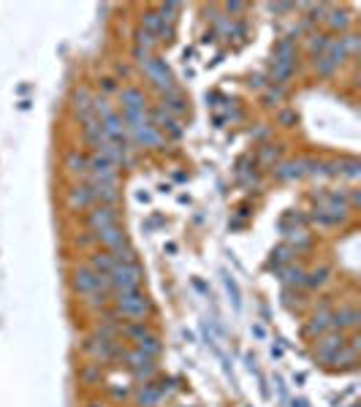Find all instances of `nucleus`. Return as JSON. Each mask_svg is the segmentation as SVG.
Returning <instances> with one entry per match:
<instances>
[{
  "label": "nucleus",
  "mask_w": 361,
  "mask_h": 407,
  "mask_svg": "<svg viewBox=\"0 0 361 407\" xmlns=\"http://www.w3.org/2000/svg\"><path fill=\"white\" fill-rule=\"evenodd\" d=\"M112 313L123 323H134V320H147L152 315V302L147 299V293L134 291V293H120L112 299Z\"/></svg>",
  "instance_id": "obj_1"
},
{
  "label": "nucleus",
  "mask_w": 361,
  "mask_h": 407,
  "mask_svg": "<svg viewBox=\"0 0 361 407\" xmlns=\"http://www.w3.org/2000/svg\"><path fill=\"white\" fill-rule=\"evenodd\" d=\"M71 291L79 296V299H90L92 293L98 291H106L112 293V282H109V274H95L87 264H79L71 269V280H68Z\"/></svg>",
  "instance_id": "obj_2"
},
{
  "label": "nucleus",
  "mask_w": 361,
  "mask_h": 407,
  "mask_svg": "<svg viewBox=\"0 0 361 407\" xmlns=\"http://www.w3.org/2000/svg\"><path fill=\"white\" fill-rule=\"evenodd\" d=\"M109 282H112V296H120V293H134L141 291V282H144V269L136 264H117L112 274H109Z\"/></svg>",
  "instance_id": "obj_3"
},
{
  "label": "nucleus",
  "mask_w": 361,
  "mask_h": 407,
  "mask_svg": "<svg viewBox=\"0 0 361 407\" xmlns=\"http://www.w3.org/2000/svg\"><path fill=\"white\" fill-rule=\"evenodd\" d=\"M85 226L87 231H103L112 226H123V212L120 207H106V204H95L85 212Z\"/></svg>",
  "instance_id": "obj_4"
},
{
  "label": "nucleus",
  "mask_w": 361,
  "mask_h": 407,
  "mask_svg": "<svg viewBox=\"0 0 361 407\" xmlns=\"http://www.w3.org/2000/svg\"><path fill=\"white\" fill-rule=\"evenodd\" d=\"M125 128H128V134L134 138V144H138V147H149V149H161L163 147V134L149 123V117L136 120V123L125 125Z\"/></svg>",
  "instance_id": "obj_5"
},
{
  "label": "nucleus",
  "mask_w": 361,
  "mask_h": 407,
  "mask_svg": "<svg viewBox=\"0 0 361 407\" xmlns=\"http://www.w3.org/2000/svg\"><path fill=\"white\" fill-rule=\"evenodd\" d=\"M123 362H125V366L134 372L136 380L149 383V380L158 375V364H155V359H149L147 353H141V351H136V348H128V351H125Z\"/></svg>",
  "instance_id": "obj_6"
},
{
  "label": "nucleus",
  "mask_w": 361,
  "mask_h": 407,
  "mask_svg": "<svg viewBox=\"0 0 361 407\" xmlns=\"http://www.w3.org/2000/svg\"><path fill=\"white\" fill-rule=\"evenodd\" d=\"M141 71H144V76L152 82V87H158L163 95H166V92H172V90H177V87H174V76H172V71H169L166 60L152 57L147 65H141Z\"/></svg>",
  "instance_id": "obj_7"
},
{
  "label": "nucleus",
  "mask_w": 361,
  "mask_h": 407,
  "mask_svg": "<svg viewBox=\"0 0 361 407\" xmlns=\"http://www.w3.org/2000/svg\"><path fill=\"white\" fill-rule=\"evenodd\" d=\"M342 345H345V334H340V331H326L323 337H318V345H316V356L318 362L323 364H331L334 362V356L342 351Z\"/></svg>",
  "instance_id": "obj_8"
},
{
  "label": "nucleus",
  "mask_w": 361,
  "mask_h": 407,
  "mask_svg": "<svg viewBox=\"0 0 361 407\" xmlns=\"http://www.w3.org/2000/svg\"><path fill=\"white\" fill-rule=\"evenodd\" d=\"M65 204L71 212H87L90 207H95V196L87 182H76L65 190Z\"/></svg>",
  "instance_id": "obj_9"
},
{
  "label": "nucleus",
  "mask_w": 361,
  "mask_h": 407,
  "mask_svg": "<svg viewBox=\"0 0 361 407\" xmlns=\"http://www.w3.org/2000/svg\"><path fill=\"white\" fill-rule=\"evenodd\" d=\"M95 242L101 250H117L123 244H128V233L123 226H112V228H103V231H95Z\"/></svg>",
  "instance_id": "obj_10"
},
{
  "label": "nucleus",
  "mask_w": 361,
  "mask_h": 407,
  "mask_svg": "<svg viewBox=\"0 0 361 407\" xmlns=\"http://www.w3.org/2000/svg\"><path fill=\"white\" fill-rule=\"evenodd\" d=\"M87 166H90V158L79 149H68L65 158H63V169L65 174L76 177V180H87Z\"/></svg>",
  "instance_id": "obj_11"
},
{
  "label": "nucleus",
  "mask_w": 361,
  "mask_h": 407,
  "mask_svg": "<svg viewBox=\"0 0 361 407\" xmlns=\"http://www.w3.org/2000/svg\"><path fill=\"white\" fill-rule=\"evenodd\" d=\"M361 320V313L356 307H340L337 313H331V328L345 334V331H356Z\"/></svg>",
  "instance_id": "obj_12"
},
{
  "label": "nucleus",
  "mask_w": 361,
  "mask_h": 407,
  "mask_svg": "<svg viewBox=\"0 0 361 407\" xmlns=\"http://www.w3.org/2000/svg\"><path fill=\"white\" fill-rule=\"evenodd\" d=\"M92 95L85 85H79L76 90L71 92V106H74V112H76V117L82 120V123H87V120H92Z\"/></svg>",
  "instance_id": "obj_13"
},
{
  "label": "nucleus",
  "mask_w": 361,
  "mask_h": 407,
  "mask_svg": "<svg viewBox=\"0 0 361 407\" xmlns=\"http://www.w3.org/2000/svg\"><path fill=\"white\" fill-rule=\"evenodd\" d=\"M149 123H152V125H155V128H158L161 134H169L172 138H180V136H182L180 123H177V120H174L172 114H166V112H163L161 106H158V109H155V112L149 114Z\"/></svg>",
  "instance_id": "obj_14"
},
{
  "label": "nucleus",
  "mask_w": 361,
  "mask_h": 407,
  "mask_svg": "<svg viewBox=\"0 0 361 407\" xmlns=\"http://www.w3.org/2000/svg\"><path fill=\"white\" fill-rule=\"evenodd\" d=\"M326 331H331V313H329L326 307H320V310L313 313V317L307 320L305 334H307V337H323Z\"/></svg>",
  "instance_id": "obj_15"
},
{
  "label": "nucleus",
  "mask_w": 361,
  "mask_h": 407,
  "mask_svg": "<svg viewBox=\"0 0 361 407\" xmlns=\"http://www.w3.org/2000/svg\"><path fill=\"white\" fill-rule=\"evenodd\" d=\"M134 402L138 407H158L161 402H163V394H161V388L149 380V383L138 386V391L134 394Z\"/></svg>",
  "instance_id": "obj_16"
},
{
  "label": "nucleus",
  "mask_w": 361,
  "mask_h": 407,
  "mask_svg": "<svg viewBox=\"0 0 361 407\" xmlns=\"http://www.w3.org/2000/svg\"><path fill=\"white\" fill-rule=\"evenodd\" d=\"M87 267H90L95 274H112V269L117 267V261L112 258L109 250H92L87 255Z\"/></svg>",
  "instance_id": "obj_17"
},
{
  "label": "nucleus",
  "mask_w": 361,
  "mask_h": 407,
  "mask_svg": "<svg viewBox=\"0 0 361 407\" xmlns=\"http://www.w3.org/2000/svg\"><path fill=\"white\" fill-rule=\"evenodd\" d=\"M302 174H307V163L305 160H288V163H282V166L274 169V177L282 182L299 180Z\"/></svg>",
  "instance_id": "obj_18"
},
{
  "label": "nucleus",
  "mask_w": 361,
  "mask_h": 407,
  "mask_svg": "<svg viewBox=\"0 0 361 407\" xmlns=\"http://www.w3.org/2000/svg\"><path fill=\"white\" fill-rule=\"evenodd\" d=\"M134 348H136V351H141V353H147L149 359H158V356H161V351H163V345H161V337H158L155 331H149L144 340H138Z\"/></svg>",
  "instance_id": "obj_19"
},
{
  "label": "nucleus",
  "mask_w": 361,
  "mask_h": 407,
  "mask_svg": "<svg viewBox=\"0 0 361 407\" xmlns=\"http://www.w3.org/2000/svg\"><path fill=\"white\" fill-rule=\"evenodd\" d=\"M161 109L166 112V114H185L187 112V103H185V98H182L177 90H172V92H166L163 95V103H161Z\"/></svg>",
  "instance_id": "obj_20"
},
{
  "label": "nucleus",
  "mask_w": 361,
  "mask_h": 407,
  "mask_svg": "<svg viewBox=\"0 0 361 407\" xmlns=\"http://www.w3.org/2000/svg\"><path fill=\"white\" fill-rule=\"evenodd\" d=\"M152 328H149V323L147 320H134V323H123V337L125 340H131V342H138V340H144L147 334H149Z\"/></svg>",
  "instance_id": "obj_21"
},
{
  "label": "nucleus",
  "mask_w": 361,
  "mask_h": 407,
  "mask_svg": "<svg viewBox=\"0 0 361 407\" xmlns=\"http://www.w3.org/2000/svg\"><path fill=\"white\" fill-rule=\"evenodd\" d=\"M79 380L85 383V386H101V364H85L82 369H79Z\"/></svg>",
  "instance_id": "obj_22"
},
{
  "label": "nucleus",
  "mask_w": 361,
  "mask_h": 407,
  "mask_svg": "<svg viewBox=\"0 0 361 407\" xmlns=\"http://www.w3.org/2000/svg\"><path fill=\"white\" fill-rule=\"evenodd\" d=\"M161 28H163L161 14H158V11H144V17H141V30H147V33H152V36L158 39Z\"/></svg>",
  "instance_id": "obj_23"
},
{
  "label": "nucleus",
  "mask_w": 361,
  "mask_h": 407,
  "mask_svg": "<svg viewBox=\"0 0 361 407\" xmlns=\"http://www.w3.org/2000/svg\"><path fill=\"white\" fill-rule=\"evenodd\" d=\"M112 258H114L117 264H136V250H134V244L128 242V244H123V247L112 250Z\"/></svg>",
  "instance_id": "obj_24"
},
{
  "label": "nucleus",
  "mask_w": 361,
  "mask_h": 407,
  "mask_svg": "<svg viewBox=\"0 0 361 407\" xmlns=\"http://www.w3.org/2000/svg\"><path fill=\"white\" fill-rule=\"evenodd\" d=\"M329 267H320V269H313L310 274H305V285L307 288H318V285H323L326 280H329Z\"/></svg>",
  "instance_id": "obj_25"
},
{
  "label": "nucleus",
  "mask_w": 361,
  "mask_h": 407,
  "mask_svg": "<svg viewBox=\"0 0 361 407\" xmlns=\"http://www.w3.org/2000/svg\"><path fill=\"white\" fill-rule=\"evenodd\" d=\"M305 274L307 271L302 267H288V269H282V280H285V285H305Z\"/></svg>",
  "instance_id": "obj_26"
},
{
  "label": "nucleus",
  "mask_w": 361,
  "mask_h": 407,
  "mask_svg": "<svg viewBox=\"0 0 361 407\" xmlns=\"http://www.w3.org/2000/svg\"><path fill=\"white\" fill-rule=\"evenodd\" d=\"M136 46H138V49L152 52V49L158 46V39H155L152 33H147V30H141V28H138V30H136Z\"/></svg>",
  "instance_id": "obj_27"
},
{
  "label": "nucleus",
  "mask_w": 361,
  "mask_h": 407,
  "mask_svg": "<svg viewBox=\"0 0 361 407\" xmlns=\"http://www.w3.org/2000/svg\"><path fill=\"white\" fill-rule=\"evenodd\" d=\"M329 25H331L334 30H342V28H348V25H351V17H348L345 11H331V17H329Z\"/></svg>",
  "instance_id": "obj_28"
},
{
  "label": "nucleus",
  "mask_w": 361,
  "mask_h": 407,
  "mask_svg": "<svg viewBox=\"0 0 361 407\" xmlns=\"http://www.w3.org/2000/svg\"><path fill=\"white\" fill-rule=\"evenodd\" d=\"M288 242L299 244V247H307L310 244V233L307 231H288Z\"/></svg>",
  "instance_id": "obj_29"
},
{
  "label": "nucleus",
  "mask_w": 361,
  "mask_h": 407,
  "mask_svg": "<svg viewBox=\"0 0 361 407\" xmlns=\"http://www.w3.org/2000/svg\"><path fill=\"white\" fill-rule=\"evenodd\" d=\"M74 244H76L79 250H90V247H95L98 242H95V233H92V231H85V236H76Z\"/></svg>",
  "instance_id": "obj_30"
},
{
  "label": "nucleus",
  "mask_w": 361,
  "mask_h": 407,
  "mask_svg": "<svg viewBox=\"0 0 361 407\" xmlns=\"http://www.w3.org/2000/svg\"><path fill=\"white\" fill-rule=\"evenodd\" d=\"M326 46H329V39H326V36H313V39H310V52L318 54V57L323 54V49H326Z\"/></svg>",
  "instance_id": "obj_31"
},
{
  "label": "nucleus",
  "mask_w": 361,
  "mask_h": 407,
  "mask_svg": "<svg viewBox=\"0 0 361 407\" xmlns=\"http://www.w3.org/2000/svg\"><path fill=\"white\" fill-rule=\"evenodd\" d=\"M288 253H291V247H280L277 253H271V255H274L271 264H282V261H288Z\"/></svg>",
  "instance_id": "obj_32"
},
{
  "label": "nucleus",
  "mask_w": 361,
  "mask_h": 407,
  "mask_svg": "<svg viewBox=\"0 0 361 407\" xmlns=\"http://www.w3.org/2000/svg\"><path fill=\"white\" fill-rule=\"evenodd\" d=\"M271 158H277V149H264V152H261V160H264V163H269Z\"/></svg>",
  "instance_id": "obj_33"
},
{
  "label": "nucleus",
  "mask_w": 361,
  "mask_h": 407,
  "mask_svg": "<svg viewBox=\"0 0 361 407\" xmlns=\"http://www.w3.org/2000/svg\"><path fill=\"white\" fill-rule=\"evenodd\" d=\"M103 90H114V79H103Z\"/></svg>",
  "instance_id": "obj_34"
},
{
  "label": "nucleus",
  "mask_w": 361,
  "mask_h": 407,
  "mask_svg": "<svg viewBox=\"0 0 361 407\" xmlns=\"http://www.w3.org/2000/svg\"><path fill=\"white\" fill-rule=\"evenodd\" d=\"M87 407H109L106 402H98V399H92V402H87Z\"/></svg>",
  "instance_id": "obj_35"
}]
</instances>
